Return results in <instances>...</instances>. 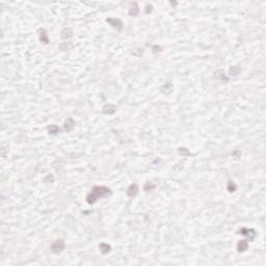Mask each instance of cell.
Wrapping results in <instances>:
<instances>
[{
	"label": "cell",
	"instance_id": "obj_7",
	"mask_svg": "<svg viewBox=\"0 0 266 266\" xmlns=\"http://www.w3.org/2000/svg\"><path fill=\"white\" fill-rule=\"evenodd\" d=\"M58 131H59V129L56 126H51V127L49 128V132H50L51 134H55V133H57Z\"/></svg>",
	"mask_w": 266,
	"mask_h": 266
},
{
	"label": "cell",
	"instance_id": "obj_8",
	"mask_svg": "<svg viewBox=\"0 0 266 266\" xmlns=\"http://www.w3.org/2000/svg\"><path fill=\"white\" fill-rule=\"evenodd\" d=\"M154 187H155V185H153V184H151V183H150V182H149V183H147V185H146V186H145V189H146V190H147V191H148V190H149V188H150V190H152V189H153V188H154Z\"/></svg>",
	"mask_w": 266,
	"mask_h": 266
},
{
	"label": "cell",
	"instance_id": "obj_2",
	"mask_svg": "<svg viewBox=\"0 0 266 266\" xmlns=\"http://www.w3.org/2000/svg\"><path fill=\"white\" fill-rule=\"evenodd\" d=\"M63 247H64V242H63L61 239H59V240H56V241L53 243V245H52V251H53L54 253H60V252L63 249Z\"/></svg>",
	"mask_w": 266,
	"mask_h": 266
},
{
	"label": "cell",
	"instance_id": "obj_5",
	"mask_svg": "<svg viewBox=\"0 0 266 266\" xmlns=\"http://www.w3.org/2000/svg\"><path fill=\"white\" fill-rule=\"evenodd\" d=\"M100 249H101V252H102L103 254H106V253H108V252L110 251V246H109L108 244L101 243V244H100Z\"/></svg>",
	"mask_w": 266,
	"mask_h": 266
},
{
	"label": "cell",
	"instance_id": "obj_3",
	"mask_svg": "<svg viewBox=\"0 0 266 266\" xmlns=\"http://www.w3.org/2000/svg\"><path fill=\"white\" fill-rule=\"evenodd\" d=\"M137 191H138L137 185H136V184H132V185L129 187V189H128V196H129V197H134V196H136Z\"/></svg>",
	"mask_w": 266,
	"mask_h": 266
},
{
	"label": "cell",
	"instance_id": "obj_4",
	"mask_svg": "<svg viewBox=\"0 0 266 266\" xmlns=\"http://www.w3.org/2000/svg\"><path fill=\"white\" fill-rule=\"evenodd\" d=\"M238 251L239 252H244L246 248H247V242L245 241V240H242V241H240L239 243H238Z\"/></svg>",
	"mask_w": 266,
	"mask_h": 266
},
{
	"label": "cell",
	"instance_id": "obj_6",
	"mask_svg": "<svg viewBox=\"0 0 266 266\" xmlns=\"http://www.w3.org/2000/svg\"><path fill=\"white\" fill-rule=\"evenodd\" d=\"M138 13V8L136 6V3H132L131 4V8H130V15H133V16H136Z\"/></svg>",
	"mask_w": 266,
	"mask_h": 266
},
{
	"label": "cell",
	"instance_id": "obj_1",
	"mask_svg": "<svg viewBox=\"0 0 266 266\" xmlns=\"http://www.w3.org/2000/svg\"><path fill=\"white\" fill-rule=\"evenodd\" d=\"M110 194V189L106 188V187H99V186H96L94 187V189L91 190V192L89 193L86 198L89 204H94L97 202V200H99V198H103V197H107Z\"/></svg>",
	"mask_w": 266,
	"mask_h": 266
}]
</instances>
